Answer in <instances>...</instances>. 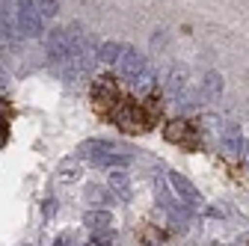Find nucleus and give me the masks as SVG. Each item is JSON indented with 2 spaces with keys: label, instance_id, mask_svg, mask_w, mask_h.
Here are the masks:
<instances>
[{
  "label": "nucleus",
  "instance_id": "nucleus-11",
  "mask_svg": "<svg viewBox=\"0 0 249 246\" xmlns=\"http://www.w3.org/2000/svg\"><path fill=\"white\" fill-rule=\"evenodd\" d=\"M223 95V77L220 71H205L202 83H199V98L202 101H216Z\"/></svg>",
  "mask_w": 249,
  "mask_h": 246
},
{
  "label": "nucleus",
  "instance_id": "nucleus-19",
  "mask_svg": "<svg viewBox=\"0 0 249 246\" xmlns=\"http://www.w3.org/2000/svg\"><path fill=\"white\" fill-rule=\"evenodd\" d=\"M86 202H89L92 208H104V205L110 202V193H107L104 187H89V190H86Z\"/></svg>",
  "mask_w": 249,
  "mask_h": 246
},
{
  "label": "nucleus",
  "instance_id": "nucleus-8",
  "mask_svg": "<svg viewBox=\"0 0 249 246\" xmlns=\"http://www.w3.org/2000/svg\"><path fill=\"white\" fill-rule=\"evenodd\" d=\"M166 181H169V187L178 193V199H184V202H190V205H199V190L193 187V181H187L181 172H166Z\"/></svg>",
  "mask_w": 249,
  "mask_h": 246
},
{
  "label": "nucleus",
  "instance_id": "nucleus-4",
  "mask_svg": "<svg viewBox=\"0 0 249 246\" xmlns=\"http://www.w3.org/2000/svg\"><path fill=\"white\" fill-rule=\"evenodd\" d=\"M18 12V33L24 39H39L42 36V12L36 6V0H15Z\"/></svg>",
  "mask_w": 249,
  "mask_h": 246
},
{
  "label": "nucleus",
  "instance_id": "nucleus-15",
  "mask_svg": "<svg viewBox=\"0 0 249 246\" xmlns=\"http://www.w3.org/2000/svg\"><path fill=\"white\" fill-rule=\"evenodd\" d=\"M92 163L107 166V169H124V166L131 163V155H119V151H116V145H113L110 151H104V155H101V158H95Z\"/></svg>",
  "mask_w": 249,
  "mask_h": 246
},
{
  "label": "nucleus",
  "instance_id": "nucleus-13",
  "mask_svg": "<svg viewBox=\"0 0 249 246\" xmlns=\"http://www.w3.org/2000/svg\"><path fill=\"white\" fill-rule=\"evenodd\" d=\"M243 140H240V125L237 122H229V125L223 128V148L231 151V155H243Z\"/></svg>",
  "mask_w": 249,
  "mask_h": 246
},
{
  "label": "nucleus",
  "instance_id": "nucleus-17",
  "mask_svg": "<svg viewBox=\"0 0 249 246\" xmlns=\"http://www.w3.org/2000/svg\"><path fill=\"white\" fill-rule=\"evenodd\" d=\"M142 107H145V116H148V128H151V125H158V119H160V113H163V98L151 92Z\"/></svg>",
  "mask_w": 249,
  "mask_h": 246
},
{
  "label": "nucleus",
  "instance_id": "nucleus-22",
  "mask_svg": "<svg viewBox=\"0 0 249 246\" xmlns=\"http://www.w3.org/2000/svg\"><path fill=\"white\" fill-rule=\"evenodd\" d=\"M89 243L92 246H107V243H113V231H92Z\"/></svg>",
  "mask_w": 249,
  "mask_h": 246
},
{
  "label": "nucleus",
  "instance_id": "nucleus-23",
  "mask_svg": "<svg viewBox=\"0 0 249 246\" xmlns=\"http://www.w3.org/2000/svg\"><path fill=\"white\" fill-rule=\"evenodd\" d=\"M199 122H202V128H205V131H223V128H220V116H213V113H211V116L205 113Z\"/></svg>",
  "mask_w": 249,
  "mask_h": 246
},
{
  "label": "nucleus",
  "instance_id": "nucleus-2",
  "mask_svg": "<svg viewBox=\"0 0 249 246\" xmlns=\"http://www.w3.org/2000/svg\"><path fill=\"white\" fill-rule=\"evenodd\" d=\"M45 51H48V63L56 74L69 77L71 74V45H69V30L51 27L45 36Z\"/></svg>",
  "mask_w": 249,
  "mask_h": 246
},
{
  "label": "nucleus",
  "instance_id": "nucleus-6",
  "mask_svg": "<svg viewBox=\"0 0 249 246\" xmlns=\"http://www.w3.org/2000/svg\"><path fill=\"white\" fill-rule=\"evenodd\" d=\"M116 69H119V74H122L124 80H137V77L148 69V63H145V56H142L137 48H124L122 56H119V63H116Z\"/></svg>",
  "mask_w": 249,
  "mask_h": 246
},
{
  "label": "nucleus",
  "instance_id": "nucleus-7",
  "mask_svg": "<svg viewBox=\"0 0 249 246\" xmlns=\"http://www.w3.org/2000/svg\"><path fill=\"white\" fill-rule=\"evenodd\" d=\"M163 137L169 142H181L187 148H196V131H193V122H187V119H172L163 128Z\"/></svg>",
  "mask_w": 249,
  "mask_h": 246
},
{
  "label": "nucleus",
  "instance_id": "nucleus-5",
  "mask_svg": "<svg viewBox=\"0 0 249 246\" xmlns=\"http://www.w3.org/2000/svg\"><path fill=\"white\" fill-rule=\"evenodd\" d=\"M119 104H122V98H119L116 80L101 77L95 86H92V107H95V113H101V116H107L110 110L116 113V107H119Z\"/></svg>",
  "mask_w": 249,
  "mask_h": 246
},
{
  "label": "nucleus",
  "instance_id": "nucleus-21",
  "mask_svg": "<svg viewBox=\"0 0 249 246\" xmlns=\"http://www.w3.org/2000/svg\"><path fill=\"white\" fill-rule=\"evenodd\" d=\"M36 6H39V12H42V18H53L56 15V0H36Z\"/></svg>",
  "mask_w": 249,
  "mask_h": 246
},
{
  "label": "nucleus",
  "instance_id": "nucleus-14",
  "mask_svg": "<svg viewBox=\"0 0 249 246\" xmlns=\"http://www.w3.org/2000/svg\"><path fill=\"white\" fill-rule=\"evenodd\" d=\"M110 190L119 199H131V181H128V172L124 169H113L110 172Z\"/></svg>",
  "mask_w": 249,
  "mask_h": 246
},
{
  "label": "nucleus",
  "instance_id": "nucleus-26",
  "mask_svg": "<svg viewBox=\"0 0 249 246\" xmlns=\"http://www.w3.org/2000/svg\"><path fill=\"white\" fill-rule=\"evenodd\" d=\"M53 208H56L53 202H48V205H45V220H51V213H53Z\"/></svg>",
  "mask_w": 249,
  "mask_h": 246
},
{
  "label": "nucleus",
  "instance_id": "nucleus-20",
  "mask_svg": "<svg viewBox=\"0 0 249 246\" xmlns=\"http://www.w3.org/2000/svg\"><path fill=\"white\" fill-rule=\"evenodd\" d=\"M77 175H80V169H77V160H66V163L59 166V172H56V178H59V181H74Z\"/></svg>",
  "mask_w": 249,
  "mask_h": 246
},
{
  "label": "nucleus",
  "instance_id": "nucleus-12",
  "mask_svg": "<svg viewBox=\"0 0 249 246\" xmlns=\"http://www.w3.org/2000/svg\"><path fill=\"white\" fill-rule=\"evenodd\" d=\"M166 89L172 92L175 98H181L187 89H190V69H184V66H175L169 74H166Z\"/></svg>",
  "mask_w": 249,
  "mask_h": 246
},
{
  "label": "nucleus",
  "instance_id": "nucleus-25",
  "mask_svg": "<svg viewBox=\"0 0 249 246\" xmlns=\"http://www.w3.org/2000/svg\"><path fill=\"white\" fill-rule=\"evenodd\" d=\"M53 243H59V246H66V243H71V234H59Z\"/></svg>",
  "mask_w": 249,
  "mask_h": 246
},
{
  "label": "nucleus",
  "instance_id": "nucleus-27",
  "mask_svg": "<svg viewBox=\"0 0 249 246\" xmlns=\"http://www.w3.org/2000/svg\"><path fill=\"white\" fill-rule=\"evenodd\" d=\"M6 89V74H3V69H0V92Z\"/></svg>",
  "mask_w": 249,
  "mask_h": 246
},
{
  "label": "nucleus",
  "instance_id": "nucleus-24",
  "mask_svg": "<svg viewBox=\"0 0 249 246\" xmlns=\"http://www.w3.org/2000/svg\"><path fill=\"white\" fill-rule=\"evenodd\" d=\"M163 231H158V228H145V240L142 243H163Z\"/></svg>",
  "mask_w": 249,
  "mask_h": 246
},
{
  "label": "nucleus",
  "instance_id": "nucleus-1",
  "mask_svg": "<svg viewBox=\"0 0 249 246\" xmlns=\"http://www.w3.org/2000/svg\"><path fill=\"white\" fill-rule=\"evenodd\" d=\"M69 45H71V77L89 74L98 51H95V45H92V39L86 36V30L80 24L69 27Z\"/></svg>",
  "mask_w": 249,
  "mask_h": 246
},
{
  "label": "nucleus",
  "instance_id": "nucleus-9",
  "mask_svg": "<svg viewBox=\"0 0 249 246\" xmlns=\"http://www.w3.org/2000/svg\"><path fill=\"white\" fill-rule=\"evenodd\" d=\"M83 226L89 231H113V213L107 208H89L83 217Z\"/></svg>",
  "mask_w": 249,
  "mask_h": 246
},
{
  "label": "nucleus",
  "instance_id": "nucleus-10",
  "mask_svg": "<svg viewBox=\"0 0 249 246\" xmlns=\"http://www.w3.org/2000/svg\"><path fill=\"white\" fill-rule=\"evenodd\" d=\"M0 27L9 39H18V12H15V0H0Z\"/></svg>",
  "mask_w": 249,
  "mask_h": 246
},
{
  "label": "nucleus",
  "instance_id": "nucleus-3",
  "mask_svg": "<svg viewBox=\"0 0 249 246\" xmlns=\"http://www.w3.org/2000/svg\"><path fill=\"white\" fill-rule=\"evenodd\" d=\"M113 119L119 122L122 131L128 134H140V131H148V116H145V107L140 101H122L113 113Z\"/></svg>",
  "mask_w": 249,
  "mask_h": 246
},
{
  "label": "nucleus",
  "instance_id": "nucleus-18",
  "mask_svg": "<svg viewBox=\"0 0 249 246\" xmlns=\"http://www.w3.org/2000/svg\"><path fill=\"white\" fill-rule=\"evenodd\" d=\"M110 148H113V145H110V142H104V140H89V142H83V145H80V155L95 160V158H101L104 151H110Z\"/></svg>",
  "mask_w": 249,
  "mask_h": 246
},
{
  "label": "nucleus",
  "instance_id": "nucleus-16",
  "mask_svg": "<svg viewBox=\"0 0 249 246\" xmlns=\"http://www.w3.org/2000/svg\"><path fill=\"white\" fill-rule=\"evenodd\" d=\"M122 51H124V45H119V42H104V45L98 48V59H101L104 66H116L119 56H122Z\"/></svg>",
  "mask_w": 249,
  "mask_h": 246
}]
</instances>
